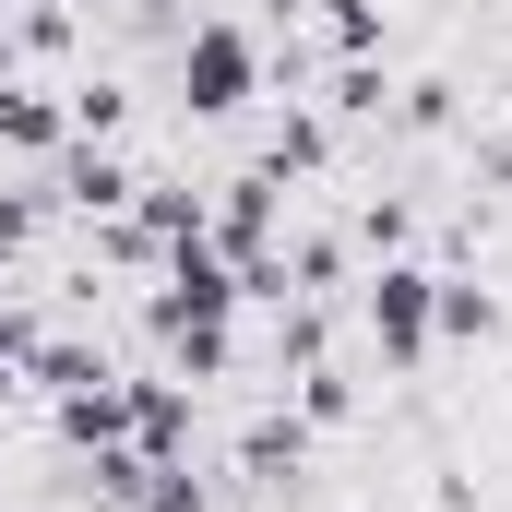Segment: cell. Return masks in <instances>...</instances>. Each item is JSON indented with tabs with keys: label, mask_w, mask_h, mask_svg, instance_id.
<instances>
[{
	"label": "cell",
	"mask_w": 512,
	"mask_h": 512,
	"mask_svg": "<svg viewBox=\"0 0 512 512\" xmlns=\"http://www.w3.org/2000/svg\"><path fill=\"white\" fill-rule=\"evenodd\" d=\"M167 84H179V120L227 131V120H251L262 96H274V48L215 0V12H191V36L167 48Z\"/></svg>",
	"instance_id": "cell-1"
}]
</instances>
